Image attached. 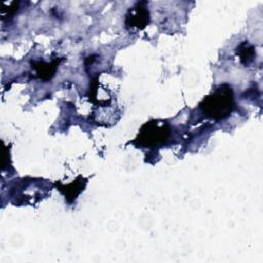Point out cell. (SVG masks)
<instances>
[{
	"label": "cell",
	"instance_id": "obj_1",
	"mask_svg": "<svg viewBox=\"0 0 263 263\" xmlns=\"http://www.w3.org/2000/svg\"><path fill=\"white\" fill-rule=\"evenodd\" d=\"M233 106L232 90L227 85L217 88L213 93L205 97L199 105L203 113L214 119H222L228 116Z\"/></svg>",
	"mask_w": 263,
	"mask_h": 263
},
{
	"label": "cell",
	"instance_id": "obj_2",
	"mask_svg": "<svg viewBox=\"0 0 263 263\" xmlns=\"http://www.w3.org/2000/svg\"><path fill=\"white\" fill-rule=\"evenodd\" d=\"M168 133L167 124L153 120L142 126L137 141L143 146H155L163 143L167 139Z\"/></svg>",
	"mask_w": 263,
	"mask_h": 263
},
{
	"label": "cell",
	"instance_id": "obj_3",
	"mask_svg": "<svg viewBox=\"0 0 263 263\" xmlns=\"http://www.w3.org/2000/svg\"><path fill=\"white\" fill-rule=\"evenodd\" d=\"M146 2H138L128 10L125 17V25L129 29H144L150 21L149 10L144 6Z\"/></svg>",
	"mask_w": 263,
	"mask_h": 263
},
{
	"label": "cell",
	"instance_id": "obj_4",
	"mask_svg": "<svg viewBox=\"0 0 263 263\" xmlns=\"http://www.w3.org/2000/svg\"><path fill=\"white\" fill-rule=\"evenodd\" d=\"M84 179L82 177H78L77 180H75L73 183L67 185V186H61L60 190L65 194L66 199L68 200V202H72L76 196L83 190L85 183L82 184L81 181H83Z\"/></svg>",
	"mask_w": 263,
	"mask_h": 263
},
{
	"label": "cell",
	"instance_id": "obj_5",
	"mask_svg": "<svg viewBox=\"0 0 263 263\" xmlns=\"http://www.w3.org/2000/svg\"><path fill=\"white\" fill-rule=\"evenodd\" d=\"M58 65H59V61H54L50 64L39 62L37 64L34 63V66H32V67L36 70V72L40 78H42L43 80H48L54 75Z\"/></svg>",
	"mask_w": 263,
	"mask_h": 263
},
{
	"label": "cell",
	"instance_id": "obj_6",
	"mask_svg": "<svg viewBox=\"0 0 263 263\" xmlns=\"http://www.w3.org/2000/svg\"><path fill=\"white\" fill-rule=\"evenodd\" d=\"M236 53L240 57V61L243 65L248 66L254 61V55H255V50L254 47L248 42H242L239 44L236 48Z\"/></svg>",
	"mask_w": 263,
	"mask_h": 263
}]
</instances>
